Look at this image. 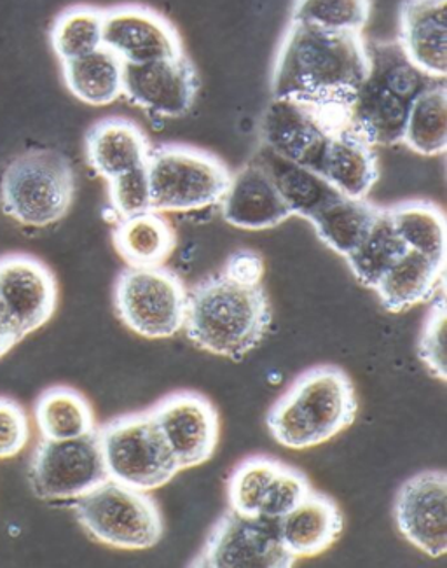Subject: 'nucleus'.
I'll return each mask as SVG.
<instances>
[{"label":"nucleus","mask_w":447,"mask_h":568,"mask_svg":"<svg viewBox=\"0 0 447 568\" xmlns=\"http://www.w3.org/2000/svg\"><path fill=\"white\" fill-rule=\"evenodd\" d=\"M367 75L369 57L362 33L328 32L291 21L273 69V99L308 103L343 123Z\"/></svg>","instance_id":"1"},{"label":"nucleus","mask_w":447,"mask_h":568,"mask_svg":"<svg viewBox=\"0 0 447 568\" xmlns=\"http://www.w3.org/2000/svg\"><path fill=\"white\" fill-rule=\"evenodd\" d=\"M270 324L272 308L263 284H240L219 273L185 297V333L210 354L238 361L263 342Z\"/></svg>","instance_id":"2"},{"label":"nucleus","mask_w":447,"mask_h":568,"mask_svg":"<svg viewBox=\"0 0 447 568\" xmlns=\"http://www.w3.org/2000/svg\"><path fill=\"white\" fill-rule=\"evenodd\" d=\"M355 415L357 399L348 376L337 367H316L273 406L266 425L285 448L308 449L345 430Z\"/></svg>","instance_id":"3"},{"label":"nucleus","mask_w":447,"mask_h":568,"mask_svg":"<svg viewBox=\"0 0 447 568\" xmlns=\"http://www.w3.org/2000/svg\"><path fill=\"white\" fill-rule=\"evenodd\" d=\"M75 193L72 163L57 149H30L9 161L0 178V205L21 226L62 221Z\"/></svg>","instance_id":"4"},{"label":"nucleus","mask_w":447,"mask_h":568,"mask_svg":"<svg viewBox=\"0 0 447 568\" xmlns=\"http://www.w3.org/2000/svg\"><path fill=\"white\" fill-rule=\"evenodd\" d=\"M148 173L154 212H193L217 205L231 181L221 160L185 145L151 149Z\"/></svg>","instance_id":"5"},{"label":"nucleus","mask_w":447,"mask_h":568,"mask_svg":"<svg viewBox=\"0 0 447 568\" xmlns=\"http://www.w3.org/2000/svg\"><path fill=\"white\" fill-rule=\"evenodd\" d=\"M75 516L93 539L120 549L154 548L163 536L160 509L145 491L108 478L75 498Z\"/></svg>","instance_id":"6"},{"label":"nucleus","mask_w":447,"mask_h":568,"mask_svg":"<svg viewBox=\"0 0 447 568\" xmlns=\"http://www.w3.org/2000/svg\"><path fill=\"white\" fill-rule=\"evenodd\" d=\"M96 434L109 478L130 488L156 490L182 470L151 412L124 416Z\"/></svg>","instance_id":"7"},{"label":"nucleus","mask_w":447,"mask_h":568,"mask_svg":"<svg viewBox=\"0 0 447 568\" xmlns=\"http://www.w3.org/2000/svg\"><path fill=\"white\" fill-rule=\"evenodd\" d=\"M184 285L161 266H128L115 282V310L140 336L170 338L184 327Z\"/></svg>","instance_id":"8"},{"label":"nucleus","mask_w":447,"mask_h":568,"mask_svg":"<svg viewBox=\"0 0 447 568\" xmlns=\"http://www.w3.org/2000/svg\"><path fill=\"white\" fill-rule=\"evenodd\" d=\"M109 478L96 430L75 439H42L30 466L33 494L42 500H69Z\"/></svg>","instance_id":"9"},{"label":"nucleus","mask_w":447,"mask_h":568,"mask_svg":"<svg viewBox=\"0 0 447 568\" xmlns=\"http://www.w3.org/2000/svg\"><path fill=\"white\" fill-rule=\"evenodd\" d=\"M294 564L280 540L276 521L230 509L210 531L205 548L190 567L291 568Z\"/></svg>","instance_id":"10"},{"label":"nucleus","mask_w":447,"mask_h":568,"mask_svg":"<svg viewBox=\"0 0 447 568\" xmlns=\"http://www.w3.org/2000/svg\"><path fill=\"white\" fill-rule=\"evenodd\" d=\"M339 118L292 99H273L261 126L263 145L273 153L321 173L325 148Z\"/></svg>","instance_id":"11"},{"label":"nucleus","mask_w":447,"mask_h":568,"mask_svg":"<svg viewBox=\"0 0 447 568\" xmlns=\"http://www.w3.org/2000/svg\"><path fill=\"white\" fill-rule=\"evenodd\" d=\"M57 308V282L41 261L30 256L0 260V312L18 339L44 326Z\"/></svg>","instance_id":"12"},{"label":"nucleus","mask_w":447,"mask_h":568,"mask_svg":"<svg viewBox=\"0 0 447 568\" xmlns=\"http://www.w3.org/2000/svg\"><path fill=\"white\" fill-rule=\"evenodd\" d=\"M102 45L132 65L184 53L172 23L156 11L140 6L103 11Z\"/></svg>","instance_id":"13"},{"label":"nucleus","mask_w":447,"mask_h":568,"mask_svg":"<svg viewBox=\"0 0 447 568\" xmlns=\"http://www.w3.org/2000/svg\"><path fill=\"white\" fill-rule=\"evenodd\" d=\"M181 469L202 466L214 455L219 418L214 406L196 394H175L151 412Z\"/></svg>","instance_id":"14"},{"label":"nucleus","mask_w":447,"mask_h":568,"mask_svg":"<svg viewBox=\"0 0 447 568\" xmlns=\"http://www.w3.org/2000/svg\"><path fill=\"white\" fill-rule=\"evenodd\" d=\"M197 72L185 53L156 62L124 63V93L128 100L164 118L187 114L196 100Z\"/></svg>","instance_id":"15"},{"label":"nucleus","mask_w":447,"mask_h":568,"mask_svg":"<svg viewBox=\"0 0 447 568\" xmlns=\"http://www.w3.org/2000/svg\"><path fill=\"white\" fill-rule=\"evenodd\" d=\"M398 530L413 546L440 558L447 552V476L444 470L416 474L395 500Z\"/></svg>","instance_id":"16"},{"label":"nucleus","mask_w":447,"mask_h":568,"mask_svg":"<svg viewBox=\"0 0 447 568\" xmlns=\"http://www.w3.org/2000/svg\"><path fill=\"white\" fill-rule=\"evenodd\" d=\"M221 203L227 223L242 230H270L292 217L266 170L255 160L231 175Z\"/></svg>","instance_id":"17"},{"label":"nucleus","mask_w":447,"mask_h":568,"mask_svg":"<svg viewBox=\"0 0 447 568\" xmlns=\"http://www.w3.org/2000/svg\"><path fill=\"white\" fill-rule=\"evenodd\" d=\"M398 42L431 78L447 75V0H404Z\"/></svg>","instance_id":"18"},{"label":"nucleus","mask_w":447,"mask_h":568,"mask_svg":"<svg viewBox=\"0 0 447 568\" xmlns=\"http://www.w3.org/2000/svg\"><path fill=\"white\" fill-rule=\"evenodd\" d=\"M285 551L297 558H312L327 551L343 531V516L336 503L309 491L291 513L276 521Z\"/></svg>","instance_id":"19"},{"label":"nucleus","mask_w":447,"mask_h":568,"mask_svg":"<svg viewBox=\"0 0 447 568\" xmlns=\"http://www.w3.org/2000/svg\"><path fill=\"white\" fill-rule=\"evenodd\" d=\"M410 103L367 79L343 115V129L373 145L403 142Z\"/></svg>","instance_id":"20"},{"label":"nucleus","mask_w":447,"mask_h":568,"mask_svg":"<svg viewBox=\"0 0 447 568\" xmlns=\"http://www.w3.org/2000/svg\"><path fill=\"white\" fill-rule=\"evenodd\" d=\"M321 175L346 199H367L378 182V158L373 145L341 126L328 139Z\"/></svg>","instance_id":"21"},{"label":"nucleus","mask_w":447,"mask_h":568,"mask_svg":"<svg viewBox=\"0 0 447 568\" xmlns=\"http://www.w3.org/2000/svg\"><path fill=\"white\" fill-rule=\"evenodd\" d=\"M148 139L132 121L109 118L91 126L87 135V156L91 169L103 179L118 178L148 163Z\"/></svg>","instance_id":"22"},{"label":"nucleus","mask_w":447,"mask_h":568,"mask_svg":"<svg viewBox=\"0 0 447 568\" xmlns=\"http://www.w3.org/2000/svg\"><path fill=\"white\" fill-rule=\"evenodd\" d=\"M254 160L266 170L292 215L309 219L322 206L339 196L321 173L273 153L266 145H261Z\"/></svg>","instance_id":"23"},{"label":"nucleus","mask_w":447,"mask_h":568,"mask_svg":"<svg viewBox=\"0 0 447 568\" xmlns=\"http://www.w3.org/2000/svg\"><path fill=\"white\" fill-rule=\"evenodd\" d=\"M444 266L446 264L407 248L406 254L382 276L374 291L388 312H406L437 293Z\"/></svg>","instance_id":"24"},{"label":"nucleus","mask_w":447,"mask_h":568,"mask_svg":"<svg viewBox=\"0 0 447 568\" xmlns=\"http://www.w3.org/2000/svg\"><path fill=\"white\" fill-rule=\"evenodd\" d=\"M67 88L88 105H109L124 93V62L108 48L62 63Z\"/></svg>","instance_id":"25"},{"label":"nucleus","mask_w":447,"mask_h":568,"mask_svg":"<svg viewBox=\"0 0 447 568\" xmlns=\"http://www.w3.org/2000/svg\"><path fill=\"white\" fill-rule=\"evenodd\" d=\"M382 209L366 199H346L339 194L333 202L316 211L309 223L325 245L348 257L366 239Z\"/></svg>","instance_id":"26"},{"label":"nucleus","mask_w":447,"mask_h":568,"mask_svg":"<svg viewBox=\"0 0 447 568\" xmlns=\"http://www.w3.org/2000/svg\"><path fill=\"white\" fill-rule=\"evenodd\" d=\"M114 245L130 266H161L175 247V235L158 212L149 211L121 219Z\"/></svg>","instance_id":"27"},{"label":"nucleus","mask_w":447,"mask_h":568,"mask_svg":"<svg viewBox=\"0 0 447 568\" xmlns=\"http://www.w3.org/2000/svg\"><path fill=\"white\" fill-rule=\"evenodd\" d=\"M369 57V75L367 79L378 87L390 91L398 99L413 103L423 91L444 79L431 78L421 71L404 51L397 41L366 42Z\"/></svg>","instance_id":"28"},{"label":"nucleus","mask_w":447,"mask_h":568,"mask_svg":"<svg viewBox=\"0 0 447 568\" xmlns=\"http://www.w3.org/2000/svg\"><path fill=\"white\" fill-rule=\"evenodd\" d=\"M403 142L423 156H437L447 149L446 79L431 84L410 103Z\"/></svg>","instance_id":"29"},{"label":"nucleus","mask_w":447,"mask_h":568,"mask_svg":"<svg viewBox=\"0 0 447 568\" xmlns=\"http://www.w3.org/2000/svg\"><path fill=\"white\" fill-rule=\"evenodd\" d=\"M397 235L409 251L446 264V219L427 202H407L386 209Z\"/></svg>","instance_id":"30"},{"label":"nucleus","mask_w":447,"mask_h":568,"mask_svg":"<svg viewBox=\"0 0 447 568\" xmlns=\"http://www.w3.org/2000/svg\"><path fill=\"white\" fill-rule=\"evenodd\" d=\"M35 420L44 439L63 440L95 430L93 412L87 399L65 387L50 388L35 406Z\"/></svg>","instance_id":"31"},{"label":"nucleus","mask_w":447,"mask_h":568,"mask_svg":"<svg viewBox=\"0 0 447 568\" xmlns=\"http://www.w3.org/2000/svg\"><path fill=\"white\" fill-rule=\"evenodd\" d=\"M406 252V243L397 235L390 217L382 209L366 239L346 260L357 281L374 288Z\"/></svg>","instance_id":"32"},{"label":"nucleus","mask_w":447,"mask_h":568,"mask_svg":"<svg viewBox=\"0 0 447 568\" xmlns=\"http://www.w3.org/2000/svg\"><path fill=\"white\" fill-rule=\"evenodd\" d=\"M103 11L90 6H74L58 14L50 41L60 62L93 53L102 48Z\"/></svg>","instance_id":"33"},{"label":"nucleus","mask_w":447,"mask_h":568,"mask_svg":"<svg viewBox=\"0 0 447 568\" xmlns=\"http://www.w3.org/2000/svg\"><path fill=\"white\" fill-rule=\"evenodd\" d=\"M370 14V0H296L291 21L328 32L362 33Z\"/></svg>","instance_id":"34"},{"label":"nucleus","mask_w":447,"mask_h":568,"mask_svg":"<svg viewBox=\"0 0 447 568\" xmlns=\"http://www.w3.org/2000/svg\"><path fill=\"white\" fill-rule=\"evenodd\" d=\"M278 462L270 458H251L234 470L230 483V503L233 511L258 516L264 495L278 473Z\"/></svg>","instance_id":"35"},{"label":"nucleus","mask_w":447,"mask_h":568,"mask_svg":"<svg viewBox=\"0 0 447 568\" xmlns=\"http://www.w3.org/2000/svg\"><path fill=\"white\" fill-rule=\"evenodd\" d=\"M109 194H111L112 209L121 219L152 211L148 163L111 179Z\"/></svg>","instance_id":"36"},{"label":"nucleus","mask_w":447,"mask_h":568,"mask_svg":"<svg viewBox=\"0 0 447 568\" xmlns=\"http://www.w3.org/2000/svg\"><path fill=\"white\" fill-rule=\"evenodd\" d=\"M309 491L312 488L303 474L280 466L278 473L275 474L272 485L264 495L258 518L278 521L280 518H284L287 513H291Z\"/></svg>","instance_id":"37"},{"label":"nucleus","mask_w":447,"mask_h":568,"mask_svg":"<svg viewBox=\"0 0 447 568\" xmlns=\"http://www.w3.org/2000/svg\"><path fill=\"white\" fill-rule=\"evenodd\" d=\"M446 300L440 293L428 315L421 336H419L418 355L431 375L440 382H446Z\"/></svg>","instance_id":"38"},{"label":"nucleus","mask_w":447,"mask_h":568,"mask_svg":"<svg viewBox=\"0 0 447 568\" xmlns=\"http://www.w3.org/2000/svg\"><path fill=\"white\" fill-rule=\"evenodd\" d=\"M29 440V420L20 404L0 399V460L11 458L26 448Z\"/></svg>","instance_id":"39"},{"label":"nucleus","mask_w":447,"mask_h":568,"mask_svg":"<svg viewBox=\"0 0 447 568\" xmlns=\"http://www.w3.org/2000/svg\"><path fill=\"white\" fill-rule=\"evenodd\" d=\"M221 273L240 284L257 285L263 282L264 261L257 252L238 251L227 260Z\"/></svg>","instance_id":"40"},{"label":"nucleus","mask_w":447,"mask_h":568,"mask_svg":"<svg viewBox=\"0 0 447 568\" xmlns=\"http://www.w3.org/2000/svg\"><path fill=\"white\" fill-rule=\"evenodd\" d=\"M18 342L20 339L14 334L13 327L9 326V322L6 321L4 315L0 312V357L8 354Z\"/></svg>","instance_id":"41"}]
</instances>
